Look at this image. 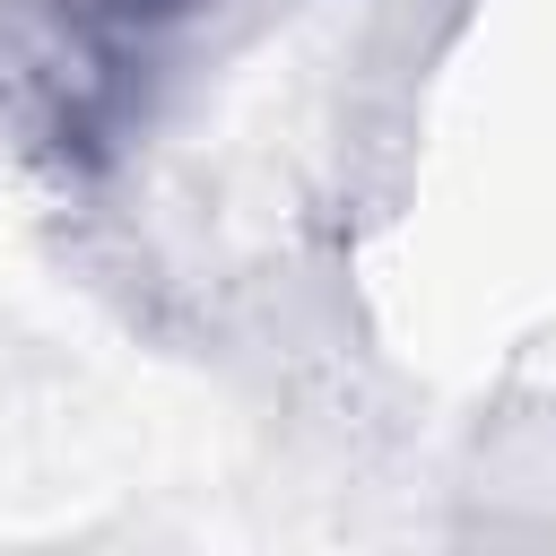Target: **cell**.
<instances>
[{"label":"cell","instance_id":"6da1fadb","mask_svg":"<svg viewBox=\"0 0 556 556\" xmlns=\"http://www.w3.org/2000/svg\"><path fill=\"white\" fill-rule=\"evenodd\" d=\"M35 9H52V17H70V26H87V35H104V43H122V52H156L200 0H35Z\"/></svg>","mask_w":556,"mask_h":556}]
</instances>
